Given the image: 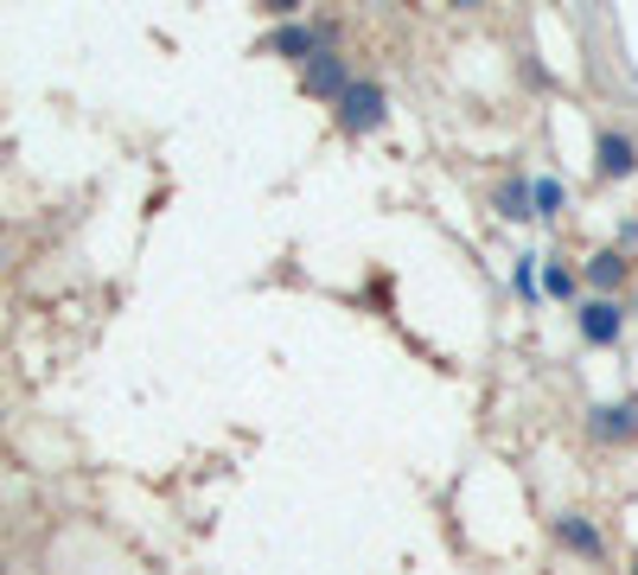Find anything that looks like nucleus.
I'll return each mask as SVG.
<instances>
[{
	"label": "nucleus",
	"instance_id": "nucleus-9",
	"mask_svg": "<svg viewBox=\"0 0 638 575\" xmlns=\"http://www.w3.org/2000/svg\"><path fill=\"white\" fill-rule=\"evenodd\" d=\"M536 205L556 211V205H561V185H556V180H536Z\"/></svg>",
	"mask_w": 638,
	"mask_h": 575
},
{
	"label": "nucleus",
	"instance_id": "nucleus-8",
	"mask_svg": "<svg viewBox=\"0 0 638 575\" xmlns=\"http://www.w3.org/2000/svg\"><path fill=\"white\" fill-rule=\"evenodd\" d=\"M510 282H517V294H524V301H530V294H536V269H530V256L517 262V275H510Z\"/></svg>",
	"mask_w": 638,
	"mask_h": 575
},
{
	"label": "nucleus",
	"instance_id": "nucleus-2",
	"mask_svg": "<svg viewBox=\"0 0 638 575\" xmlns=\"http://www.w3.org/2000/svg\"><path fill=\"white\" fill-rule=\"evenodd\" d=\"M600 167H607V173H626V167H632V141H619V134H600Z\"/></svg>",
	"mask_w": 638,
	"mask_h": 575
},
{
	"label": "nucleus",
	"instance_id": "nucleus-7",
	"mask_svg": "<svg viewBox=\"0 0 638 575\" xmlns=\"http://www.w3.org/2000/svg\"><path fill=\"white\" fill-rule=\"evenodd\" d=\"M498 205H505V218H524V185H505V192H498Z\"/></svg>",
	"mask_w": 638,
	"mask_h": 575
},
{
	"label": "nucleus",
	"instance_id": "nucleus-6",
	"mask_svg": "<svg viewBox=\"0 0 638 575\" xmlns=\"http://www.w3.org/2000/svg\"><path fill=\"white\" fill-rule=\"evenodd\" d=\"M313 83H320V90H338V83H345V71L326 58V64H313Z\"/></svg>",
	"mask_w": 638,
	"mask_h": 575
},
{
	"label": "nucleus",
	"instance_id": "nucleus-11",
	"mask_svg": "<svg viewBox=\"0 0 638 575\" xmlns=\"http://www.w3.org/2000/svg\"><path fill=\"white\" fill-rule=\"evenodd\" d=\"M632 575H638V563H632Z\"/></svg>",
	"mask_w": 638,
	"mask_h": 575
},
{
	"label": "nucleus",
	"instance_id": "nucleus-5",
	"mask_svg": "<svg viewBox=\"0 0 638 575\" xmlns=\"http://www.w3.org/2000/svg\"><path fill=\"white\" fill-rule=\"evenodd\" d=\"M345 103H352V122H377V90H352Z\"/></svg>",
	"mask_w": 638,
	"mask_h": 575
},
{
	"label": "nucleus",
	"instance_id": "nucleus-4",
	"mask_svg": "<svg viewBox=\"0 0 638 575\" xmlns=\"http://www.w3.org/2000/svg\"><path fill=\"white\" fill-rule=\"evenodd\" d=\"M561 537H568L575 549H587V556L600 549V537H594V524H581V518H568V524H561Z\"/></svg>",
	"mask_w": 638,
	"mask_h": 575
},
{
	"label": "nucleus",
	"instance_id": "nucleus-1",
	"mask_svg": "<svg viewBox=\"0 0 638 575\" xmlns=\"http://www.w3.org/2000/svg\"><path fill=\"white\" fill-rule=\"evenodd\" d=\"M581 333L594 345H607L612 333H619V307H612V301H587V314H581Z\"/></svg>",
	"mask_w": 638,
	"mask_h": 575
},
{
	"label": "nucleus",
	"instance_id": "nucleus-10",
	"mask_svg": "<svg viewBox=\"0 0 638 575\" xmlns=\"http://www.w3.org/2000/svg\"><path fill=\"white\" fill-rule=\"evenodd\" d=\"M275 46H281V52H306V46H313V39H306L301 27H287V32H281V39H275Z\"/></svg>",
	"mask_w": 638,
	"mask_h": 575
},
{
	"label": "nucleus",
	"instance_id": "nucleus-3",
	"mask_svg": "<svg viewBox=\"0 0 638 575\" xmlns=\"http://www.w3.org/2000/svg\"><path fill=\"white\" fill-rule=\"evenodd\" d=\"M619 275H626V256H612V250L607 256H594V269H587V282L594 288H619Z\"/></svg>",
	"mask_w": 638,
	"mask_h": 575
}]
</instances>
